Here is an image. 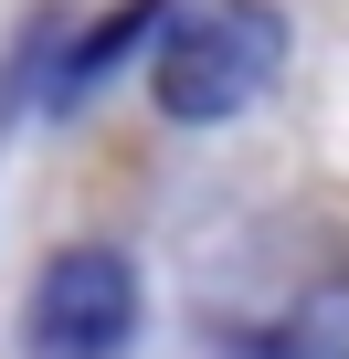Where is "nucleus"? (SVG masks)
Returning a JSON list of instances; mask_svg holds the SVG:
<instances>
[{"mask_svg":"<svg viewBox=\"0 0 349 359\" xmlns=\"http://www.w3.org/2000/svg\"><path fill=\"white\" fill-rule=\"evenodd\" d=\"M275 64H286V22L265 0H202V11H180L169 43H159V106L191 116V127L244 116L275 85Z\"/></svg>","mask_w":349,"mask_h":359,"instance_id":"f257e3e1","label":"nucleus"},{"mask_svg":"<svg viewBox=\"0 0 349 359\" xmlns=\"http://www.w3.org/2000/svg\"><path fill=\"white\" fill-rule=\"evenodd\" d=\"M127 327H138V275H127V254L85 243V254L43 264V285H32V348H43V359H106V348H127Z\"/></svg>","mask_w":349,"mask_h":359,"instance_id":"f03ea898","label":"nucleus"},{"mask_svg":"<svg viewBox=\"0 0 349 359\" xmlns=\"http://www.w3.org/2000/svg\"><path fill=\"white\" fill-rule=\"evenodd\" d=\"M138 22H148V0H127V11H117L96 43H74V53H64V74H53V106H85V85H96V74H106L127 43H138Z\"/></svg>","mask_w":349,"mask_h":359,"instance_id":"7ed1b4c3","label":"nucleus"}]
</instances>
